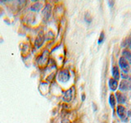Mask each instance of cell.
I'll list each match as a JSON object with an SVG mask.
<instances>
[{"label":"cell","instance_id":"obj_1","mask_svg":"<svg viewBox=\"0 0 131 123\" xmlns=\"http://www.w3.org/2000/svg\"><path fill=\"white\" fill-rule=\"evenodd\" d=\"M119 65H120V67L121 68V70L124 73H127L129 71V63L126 61V59L125 57H120V60H119Z\"/></svg>","mask_w":131,"mask_h":123},{"label":"cell","instance_id":"obj_2","mask_svg":"<svg viewBox=\"0 0 131 123\" xmlns=\"http://www.w3.org/2000/svg\"><path fill=\"white\" fill-rule=\"evenodd\" d=\"M70 79V73L67 69L61 70L58 74V80L61 82H67Z\"/></svg>","mask_w":131,"mask_h":123},{"label":"cell","instance_id":"obj_3","mask_svg":"<svg viewBox=\"0 0 131 123\" xmlns=\"http://www.w3.org/2000/svg\"><path fill=\"white\" fill-rule=\"evenodd\" d=\"M43 42H44V35H43V31H40L39 34H38V36L36 37L35 44V46L37 48H40L43 45Z\"/></svg>","mask_w":131,"mask_h":123},{"label":"cell","instance_id":"obj_4","mask_svg":"<svg viewBox=\"0 0 131 123\" xmlns=\"http://www.w3.org/2000/svg\"><path fill=\"white\" fill-rule=\"evenodd\" d=\"M116 112H117V115H118V117H120L121 120H124V119L126 118V110L125 108V107L124 106H122V105H119L117 106V110H116Z\"/></svg>","mask_w":131,"mask_h":123},{"label":"cell","instance_id":"obj_5","mask_svg":"<svg viewBox=\"0 0 131 123\" xmlns=\"http://www.w3.org/2000/svg\"><path fill=\"white\" fill-rule=\"evenodd\" d=\"M119 89L122 91H128L131 89V85L126 80H122L120 83V85H119Z\"/></svg>","mask_w":131,"mask_h":123},{"label":"cell","instance_id":"obj_6","mask_svg":"<svg viewBox=\"0 0 131 123\" xmlns=\"http://www.w3.org/2000/svg\"><path fill=\"white\" fill-rule=\"evenodd\" d=\"M72 97H73V88L67 90V91L64 93L63 100L65 102H70V101H71Z\"/></svg>","mask_w":131,"mask_h":123},{"label":"cell","instance_id":"obj_7","mask_svg":"<svg viewBox=\"0 0 131 123\" xmlns=\"http://www.w3.org/2000/svg\"><path fill=\"white\" fill-rule=\"evenodd\" d=\"M116 98L117 99V102L120 104H125L126 101V97L124 94H122L121 92H116Z\"/></svg>","mask_w":131,"mask_h":123},{"label":"cell","instance_id":"obj_8","mask_svg":"<svg viewBox=\"0 0 131 123\" xmlns=\"http://www.w3.org/2000/svg\"><path fill=\"white\" fill-rule=\"evenodd\" d=\"M108 85H109L110 89L112 90V91H115V90L118 88V82H117V80H114L113 78H111V79H109Z\"/></svg>","mask_w":131,"mask_h":123},{"label":"cell","instance_id":"obj_9","mask_svg":"<svg viewBox=\"0 0 131 123\" xmlns=\"http://www.w3.org/2000/svg\"><path fill=\"white\" fill-rule=\"evenodd\" d=\"M112 77H113L114 80H118L119 79H120V71H119V68L116 67V66H114V67H112Z\"/></svg>","mask_w":131,"mask_h":123},{"label":"cell","instance_id":"obj_10","mask_svg":"<svg viewBox=\"0 0 131 123\" xmlns=\"http://www.w3.org/2000/svg\"><path fill=\"white\" fill-rule=\"evenodd\" d=\"M43 16L45 19H48V17L50 16V14H51V6L48 4L46 5V7H44V9L43 11Z\"/></svg>","mask_w":131,"mask_h":123},{"label":"cell","instance_id":"obj_11","mask_svg":"<svg viewBox=\"0 0 131 123\" xmlns=\"http://www.w3.org/2000/svg\"><path fill=\"white\" fill-rule=\"evenodd\" d=\"M122 54L123 57H125L129 63H131V51L128 50V49H125V50H123Z\"/></svg>","mask_w":131,"mask_h":123},{"label":"cell","instance_id":"obj_12","mask_svg":"<svg viewBox=\"0 0 131 123\" xmlns=\"http://www.w3.org/2000/svg\"><path fill=\"white\" fill-rule=\"evenodd\" d=\"M109 104L111 107H112V108H114L115 105H116V96H115L113 94H110V96H109Z\"/></svg>","mask_w":131,"mask_h":123},{"label":"cell","instance_id":"obj_13","mask_svg":"<svg viewBox=\"0 0 131 123\" xmlns=\"http://www.w3.org/2000/svg\"><path fill=\"white\" fill-rule=\"evenodd\" d=\"M42 7V3H35L34 5H32L31 6V8L30 9L33 10V11H39L40 10V7Z\"/></svg>","mask_w":131,"mask_h":123},{"label":"cell","instance_id":"obj_14","mask_svg":"<svg viewBox=\"0 0 131 123\" xmlns=\"http://www.w3.org/2000/svg\"><path fill=\"white\" fill-rule=\"evenodd\" d=\"M103 39H104V33L102 32L101 35H100V38H99V39H98V44H100L102 42H103Z\"/></svg>","mask_w":131,"mask_h":123},{"label":"cell","instance_id":"obj_15","mask_svg":"<svg viewBox=\"0 0 131 123\" xmlns=\"http://www.w3.org/2000/svg\"><path fill=\"white\" fill-rule=\"evenodd\" d=\"M114 3H115L114 1H109V2H108V5H109L110 7H112V6L114 5Z\"/></svg>","mask_w":131,"mask_h":123},{"label":"cell","instance_id":"obj_16","mask_svg":"<svg viewBox=\"0 0 131 123\" xmlns=\"http://www.w3.org/2000/svg\"><path fill=\"white\" fill-rule=\"evenodd\" d=\"M93 111H96L97 110V107H96V105H95L94 102H93Z\"/></svg>","mask_w":131,"mask_h":123},{"label":"cell","instance_id":"obj_17","mask_svg":"<svg viewBox=\"0 0 131 123\" xmlns=\"http://www.w3.org/2000/svg\"><path fill=\"white\" fill-rule=\"evenodd\" d=\"M128 43H129V48L131 49V39H129V42H128Z\"/></svg>","mask_w":131,"mask_h":123},{"label":"cell","instance_id":"obj_18","mask_svg":"<svg viewBox=\"0 0 131 123\" xmlns=\"http://www.w3.org/2000/svg\"><path fill=\"white\" fill-rule=\"evenodd\" d=\"M85 99V94H82V100H84Z\"/></svg>","mask_w":131,"mask_h":123},{"label":"cell","instance_id":"obj_19","mask_svg":"<svg viewBox=\"0 0 131 123\" xmlns=\"http://www.w3.org/2000/svg\"><path fill=\"white\" fill-rule=\"evenodd\" d=\"M128 116H129V117L131 116V110H129V112H128Z\"/></svg>","mask_w":131,"mask_h":123}]
</instances>
